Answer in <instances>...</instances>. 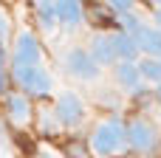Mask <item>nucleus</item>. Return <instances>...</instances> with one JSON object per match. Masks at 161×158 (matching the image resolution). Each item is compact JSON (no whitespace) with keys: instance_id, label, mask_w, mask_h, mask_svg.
I'll list each match as a JSON object with an SVG mask.
<instances>
[{"instance_id":"nucleus-1","label":"nucleus","mask_w":161,"mask_h":158,"mask_svg":"<svg viewBox=\"0 0 161 158\" xmlns=\"http://www.w3.org/2000/svg\"><path fill=\"white\" fill-rule=\"evenodd\" d=\"M125 139H127V130L122 127V122H119V119H110V122H102V124L93 130V136H91V150H93V155L108 158V155H113V153L122 147Z\"/></svg>"},{"instance_id":"nucleus-2","label":"nucleus","mask_w":161,"mask_h":158,"mask_svg":"<svg viewBox=\"0 0 161 158\" xmlns=\"http://www.w3.org/2000/svg\"><path fill=\"white\" fill-rule=\"evenodd\" d=\"M14 82L23 88V93L37 99L51 93V76L42 65H14Z\"/></svg>"},{"instance_id":"nucleus-3","label":"nucleus","mask_w":161,"mask_h":158,"mask_svg":"<svg viewBox=\"0 0 161 158\" xmlns=\"http://www.w3.org/2000/svg\"><path fill=\"white\" fill-rule=\"evenodd\" d=\"M57 122L59 124H65V127H76L82 119H85V105H82V99L74 93V90H65V93H59L57 96Z\"/></svg>"},{"instance_id":"nucleus-4","label":"nucleus","mask_w":161,"mask_h":158,"mask_svg":"<svg viewBox=\"0 0 161 158\" xmlns=\"http://www.w3.org/2000/svg\"><path fill=\"white\" fill-rule=\"evenodd\" d=\"M65 68L76 79H96L99 76V65L93 62L91 51H85V48H71L65 57Z\"/></svg>"},{"instance_id":"nucleus-5","label":"nucleus","mask_w":161,"mask_h":158,"mask_svg":"<svg viewBox=\"0 0 161 158\" xmlns=\"http://www.w3.org/2000/svg\"><path fill=\"white\" fill-rule=\"evenodd\" d=\"M40 42L31 31H23L14 42V54H11V62L14 65H40Z\"/></svg>"},{"instance_id":"nucleus-6","label":"nucleus","mask_w":161,"mask_h":158,"mask_svg":"<svg viewBox=\"0 0 161 158\" xmlns=\"http://www.w3.org/2000/svg\"><path fill=\"white\" fill-rule=\"evenodd\" d=\"M127 141H130L139 153H150V150L158 144V133H156V127H153L150 122L136 119V122L127 127Z\"/></svg>"},{"instance_id":"nucleus-7","label":"nucleus","mask_w":161,"mask_h":158,"mask_svg":"<svg viewBox=\"0 0 161 158\" xmlns=\"http://www.w3.org/2000/svg\"><path fill=\"white\" fill-rule=\"evenodd\" d=\"M91 57L96 65H113L116 57V45H113V34H96L91 40Z\"/></svg>"},{"instance_id":"nucleus-8","label":"nucleus","mask_w":161,"mask_h":158,"mask_svg":"<svg viewBox=\"0 0 161 158\" xmlns=\"http://www.w3.org/2000/svg\"><path fill=\"white\" fill-rule=\"evenodd\" d=\"M133 40H136L139 51H144L147 57H153V59H158V57H161V31H158V28H153V25H142V28L133 34Z\"/></svg>"},{"instance_id":"nucleus-9","label":"nucleus","mask_w":161,"mask_h":158,"mask_svg":"<svg viewBox=\"0 0 161 158\" xmlns=\"http://www.w3.org/2000/svg\"><path fill=\"white\" fill-rule=\"evenodd\" d=\"M6 113L11 116V122H14V124L28 122V116H31L28 99H25L23 93H8V96H6Z\"/></svg>"},{"instance_id":"nucleus-10","label":"nucleus","mask_w":161,"mask_h":158,"mask_svg":"<svg viewBox=\"0 0 161 158\" xmlns=\"http://www.w3.org/2000/svg\"><path fill=\"white\" fill-rule=\"evenodd\" d=\"M113 45H116V57H122V62H133L139 57V45L127 31H116L113 34Z\"/></svg>"},{"instance_id":"nucleus-11","label":"nucleus","mask_w":161,"mask_h":158,"mask_svg":"<svg viewBox=\"0 0 161 158\" xmlns=\"http://www.w3.org/2000/svg\"><path fill=\"white\" fill-rule=\"evenodd\" d=\"M57 20L65 25H76L82 20V6L76 0H59L57 3Z\"/></svg>"},{"instance_id":"nucleus-12","label":"nucleus","mask_w":161,"mask_h":158,"mask_svg":"<svg viewBox=\"0 0 161 158\" xmlns=\"http://www.w3.org/2000/svg\"><path fill=\"white\" fill-rule=\"evenodd\" d=\"M116 82H119L122 88H139V82H142L139 65H136V62H122V65H116Z\"/></svg>"},{"instance_id":"nucleus-13","label":"nucleus","mask_w":161,"mask_h":158,"mask_svg":"<svg viewBox=\"0 0 161 158\" xmlns=\"http://www.w3.org/2000/svg\"><path fill=\"white\" fill-rule=\"evenodd\" d=\"M139 71H142V76H144V79H150V82H158V85H161V59L144 57V59L139 62Z\"/></svg>"},{"instance_id":"nucleus-14","label":"nucleus","mask_w":161,"mask_h":158,"mask_svg":"<svg viewBox=\"0 0 161 158\" xmlns=\"http://www.w3.org/2000/svg\"><path fill=\"white\" fill-rule=\"evenodd\" d=\"M34 11H37V17H40V23H42V28H51L54 23H57V3H37L34 6Z\"/></svg>"},{"instance_id":"nucleus-15","label":"nucleus","mask_w":161,"mask_h":158,"mask_svg":"<svg viewBox=\"0 0 161 158\" xmlns=\"http://www.w3.org/2000/svg\"><path fill=\"white\" fill-rule=\"evenodd\" d=\"M110 11H113V14H119V20H122V17L133 14V6H130L127 0H113V3H110Z\"/></svg>"},{"instance_id":"nucleus-16","label":"nucleus","mask_w":161,"mask_h":158,"mask_svg":"<svg viewBox=\"0 0 161 158\" xmlns=\"http://www.w3.org/2000/svg\"><path fill=\"white\" fill-rule=\"evenodd\" d=\"M3 82H6V48L0 40V93H3Z\"/></svg>"},{"instance_id":"nucleus-17","label":"nucleus","mask_w":161,"mask_h":158,"mask_svg":"<svg viewBox=\"0 0 161 158\" xmlns=\"http://www.w3.org/2000/svg\"><path fill=\"white\" fill-rule=\"evenodd\" d=\"M6 25H8V20H6V14L0 11V40L6 37Z\"/></svg>"},{"instance_id":"nucleus-18","label":"nucleus","mask_w":161,"mask_h":158,"mask_svg":"<svg viewBox=\"0 0 161 158\" xmlns=\"http://www.w3.org/2000/svg\"><path fill=\"white\" fill-rule=\"evenodd\" d=\"M156 23H158V31H161V6H156Z\"/></svg>"},{"instance_id":"nucleus-19","label":"nucleus","mask_w":161,"mask_h":158,"mask_svg":"<svg viewBox=\"0 0 161 158\" xmlns=\"http://www.w3.org/2000/svg\"><path fill=\"white\" fill-rule=\"evenodd\" d=\"M34 158H54V155H51V153H45V150H42V153H37V155H34Z\"/></svg>"},{"instance_id":"nucleus-20","label":"nucleus","mask_w":161,"mask_h":158,"mask_svg":"<svg viewBox=\"0 0 161 158\" xmlns=\"http://www.w3.org/2000/svg\"><path fill=\"white\" fill-rule=\"evenodd\" d=\"M158 99H161V85H158Z\"/></svg>"}]
</instances>
